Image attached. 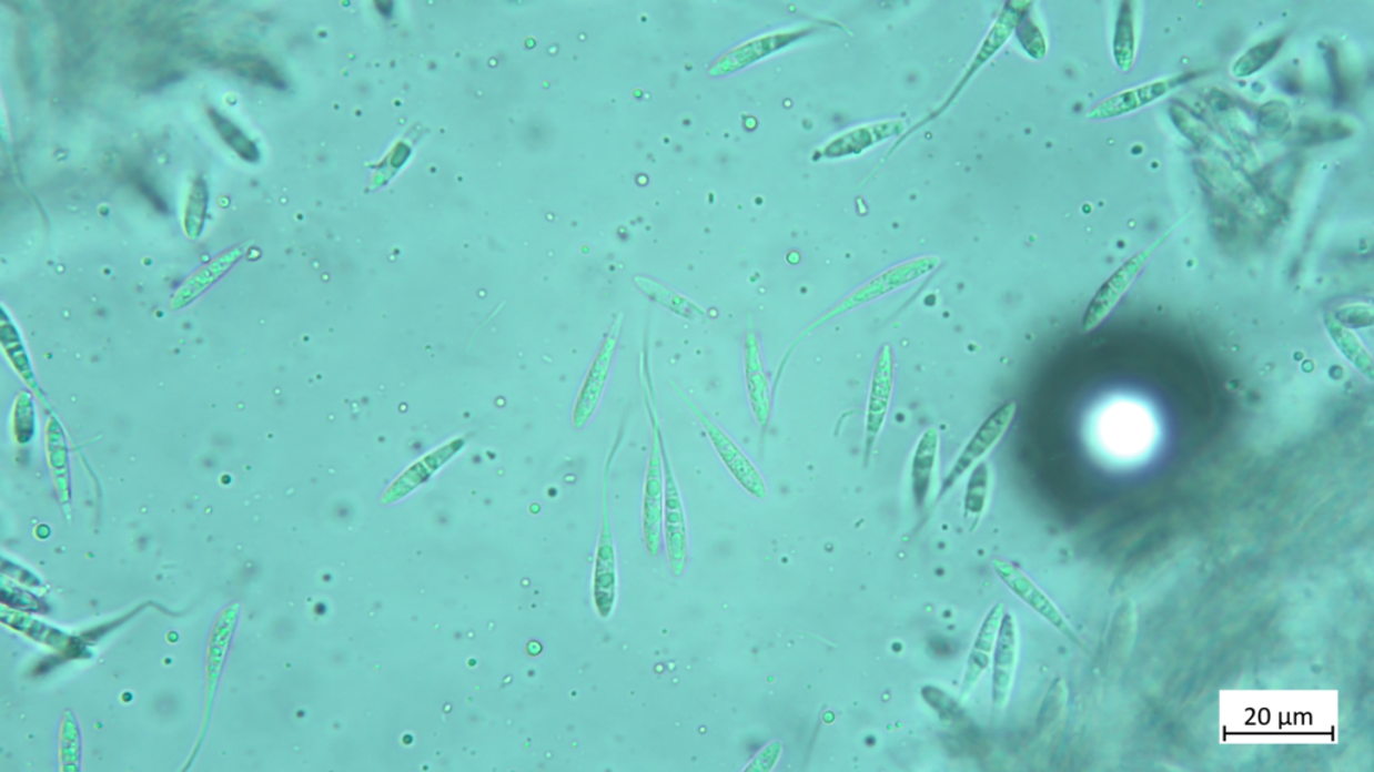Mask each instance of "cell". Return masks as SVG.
<instances>
[{"mask_svg": "<svg viewBox=\"0 0 1374 772\" xmlns=\"http://www.w3.org/2000/svg\"><path fill=\"white\" fill-rule=\"evenodd\" d=\"M1004 614V605L998 602L997 605H993L990 611H988L984 621H982L967 661V669L964 679H962L960 692L961 701H964L971 697V693L973 692L976 684L979 683L981 676L984 674L987 669L992 664L994 643H997L1000 623L1001 620H1003Z\"/></svg>", "mask_w": 1374, "mask_h": 772, "instance_id": "ba28073f", "label": "cell"}, {"mask_svg": "<svg viewBox=\"0 0 1374 772\" xmlns=\"http://www.w3.org/2000/svg\"><path fill=\"white\" fill-rule=\"evenodd\" d=\"M619 329L620 322L618 321V324H616L613 327L612 333L608 334L605 344L602 345L599 353H597L593 368H590L586 383H584V388L575 412V423L577 428H582L584 424L589 420L597 407V404L600 402L603 389H605L607 382L608 372L609 368H612L616 344H618Z\"/></svg>", "mask_w": 1374, "mask_h": 772, "instance_id": "9c48e42d", "label": "cell"}, {"mask_svg": "<svg viewBox=\"0 0 1374 772\" xmlns=\"http://www.w3.org/2000/svg\"><path fill=\"white\" fill-rule=\"evenodd\" d=\"M993 569L997 571V575L1000 577L1001 581H1003L1007 587L1011 589L1012 593L1017 595L1020 600L1029 605V607L1035 610L1038 614L1042 616L1044 620H1048L1051 626H1054L1058 630H1061L1064 636L1075 640L1074 632H1072L1068 621L1063 619L1061 611L1058 610L1055 605L1051 602L1050 598L1045 596L1043 591L1040 590L1037 585L1024 575L1023 571H1020L1017 566L1001 561V559H997V561L993 562Z\"/></svg>", "mask_w": 1374, "mask_h": 772, "instance_id": "8992f818", "label": "cell"}, {"mask_svg": "<svg viewBox=\"0 0 1374 772\" xmlns=\"http://www.w3.org/2000/svg\"><path fill=\"white\" fill-rule=\"evenodd\" d=\"M1328 331H1331V336L1340 346L1341 352H1344L1345 356L1350 358L1361 372L1366 373L1367 376L1372 377V364L1365 362L1366 353L1363 351V347H1361L1358 341H1356V337H1354L1352 333L1341 329V327L1335 324L1328 325Z\"/></svg>", "mask_w": 1374, "mask_h": 772, "instance_id": "d6986e66", "label": "cell"}, {"mask_svg": "<svg viewBox=\"0 0 1374 772\" xmlns=\"http://www.w3.org/2000/svg\"><path fill=\"white\" fill-rule=\"evenodd\" d=\"M988 482H990V469L987 463H980L969 478L964 500V522L971 532L976 530L984 514Z\"/></svg>", "mask_w": 1374, "mask_h": 772, "instance_id": "5bb4252c", "label": "cell"}, {"mask_svg": "<svg viewBox=\"0 0 1374 772\" xmlns=\"http://www.w3.org/2000/svg\"><path fill=\"white\" fill-rule=\"evenodd\" d=\"M895 379V358L889 345L879 351L875 375L871 379L868 417H866L865 461L868 463L875 449L879 433L888 415L889 403Z\"/></svg>", "mask_w": 1374, "mask_h": 772, "instance_id": "3957f363", "label": "cell"}, {"mask_svg": "<svg viewBox=\"0 0 1374 772\" xmlns=\"http://www.w3.org/2000/svg\"><path fill=\"white\" fill-rule=\"evenodd\" d=\"M133 182L138 185L139 191L144 193L148 201H150L153 205H156L160 211L165 210L166 204L163 202V199L160 197L158 191L152 189V185L148 183L144 177H141L138 173V176L133 179Z\"/></svg>", "mask_w": 1374, "mask_h": 772, "instance_id": "ffe728a7", "label": "cell"}, {"mask_svg": "<svg viewBox=\"0 0 1374 772\" xmlns=\"http://www.w3.org/2000/svg\"><path fill=\"white\" fill-rule=\"evenodd\" d=\"M1018 652L1019 636L1017 621H1014L1012 614L1006 613L1000 623L992 658V703L997 710H1003L1008 698H1010L1014 669H1017Z\"/></svg>", "mask_w": 1374, "mask_h": 772, "instance_id": "5b68a950", "label": "cell"}, {"mask_svg": "<svg viewBox=\"0 0 1374 772\" xmlns=\"http://www.w3.org/2000/svg\"><path fill=\"white\" fill-rule=\"evenodd\" d=\"M646 400L653 423V446L645 494V532L648 549H650L653 555H657L660 539V526H663L664 482L663 468H660V466H663V461H660V455H663L660 444H663V441H660V430L657 415H655L653 405L648 403L647 397Z\"/></svg>", "mask_w": 1374, "mask_h": 772, "instance_id": "277c9868", "label": "cell"}, {"mask_svg": "<svg viewBox=\"0 0 1374 772\" xmlns=\"http://www.w3.org/2000/svg\"><path fill=\"white\" fill-rule=\"evenodd\" d=\"M1185 75L1176 77V79L1151 83V85L1141 87L1139 89L1129 90V92L1112 96L1102 104L1098 105L1089 113L1090 119L1102 120L1112 119L1115 115H1121L1135 111V109L1151 104V102L1161 99L1162 95L1170 93L1171 90L1186 82Z\"/></svg>", "mask_w": 1374, "mask_h": 772, "instance_id": "30bf717a", "label": "cell"}, {"mask_svg": "<svg viewBox=\"0 0 1374 772\" xmlns=\"http://www.w3.org/2000/svg\"><path fill=\"white\" fill-rule=\"evenodd\" d=\"M1014 414H1017V403L1008 402L1000 405L997 410L992 412V414L986 418V421L981 424L978 430H976L972 439L969 440L967 447L962 450L958 460H956L954 466L950 469L946 480L942 482L939 497L937 498L941 499L942 497H946L947 492L952 490L961 476L964 475L976 461H979L982 456L990 453V450L997 446L1001 437H1003L1007 433L1008 427H1010Z\"/></svg>", "mask_w": 1374, "mask_h": 772, "instance_id": "6da1fadb", "label": "cell"}, {"mask_svg": "<svg viewBox=\"0 0 1374 772\" xmlns=\"http://www.w3.org/2000/svg\"><path fill=\"white\" fill-rule=\"evenodd\" d=\"M209 197L208 184L203 179L195 180L192 184L188 210H185V228L192 237L202 233L205 215H208Z\"/></svg>", "mask_w": 1374, "mask_h": 772, "instance_id": "e0dca14e", "label": "cell"}, {"mask_svg": "<svg viewBox=\"0 0 1374 772\" xmlns=\"http://www.w3.org/2000/svg\"><path fill=\"white\" fill-rule=\"evenodd\" d=\"M666 534L673 569L683 570L686 556V534L683 506H680L678 488L674 482L671 469L666 458Z\"/></svg>", "mask_w": 1374, "mask_h": 772, "instance_id": "8fae6325", "label": "cell"}, {"mask_svg": "<svg viewBox=\"0 0 1374 772\" xmlns=\"http://www.w3.org/2000/svg\"><path fill=\"white\" fill-rule=\"evenodd\" d=\"M1133 3L1123 2L1115 24L1114 58L1119 68L1127 72L1132 68L1135 51Z\"/></svg>", "mask_w": 1374, "mask_h": 772, "instance_id": "2e32d148", "label": "cell"}, {"mask_svg": "<svg viewBox=\"0 0 1374 772\" xmlns=\"http://www.w3.org/2000/svg\"><path fill=\"white\" fill-rule=\"evenodd\" d=\"M676 390L687 405V408H690L693 414L697 416L698 420L703 423L706 433L710 436V439L713 444H715L723 460L727 463L731 474L736 476L738 481H740L750 494H754L759 498L766 497V487H764V481L761 480L759 474H757L754 466L750 465L748 459H745L741 450L738 449L735 446V443L731 441L729 437L725 435L708 416H705L703 412L699 410L696 405L683 394V392L677 388Z\"/></svg>", "mask_w": 1374, "mask_h": 772, "instance_id": "52a82bcc", "label": "cell"}, {"mask_svg": "<svg viewBox=\"0 0 1374 772\" xmlns=\"http://www.w3.org/2000/svg\"><path fill=\"white\" fill-rule=\"evenodd\" d=\"M1281 38H1275L1269 42L1257 44L1245 53L1241 60L1235 63L1234 74L1237 77H1249L1261 70L1264 64L1269 63L1282 47Z\"/></svg>", "mask_w": 1374, "mask_h": 772, "instance_id": "ac0fdd59", "label": "cell"}, {"mask_svg": "<svg viewBox=\"0 0 1374 772\" xmlns=\"http://www.w3.org/2000/svg\"><path fill=\"white\" fill-rule=\"evenodd\" d=\"M209 118L210 121L213 122L218 134H220L224 143H226L231 150L238 154V156L249 161V163H256V161L260 160L259 146H256L254 141L250 139L240 126L235 125L233 121L224 118V115L214 111V109H210Z\"/></svg>", "mask_w": 1374, "mask_h": 772, "instance_id": "9a60e30c", "label": "cell"}, {"mask_svg": "<svg viewBox=\"0 0 1374 772\" xmlns=\"http://www.w3.org/2000/svg\"><path fill=\"white\" fill-rule=\"evenodd\" d=\"M1165 237L1166 236L1160 237V240L1153 242L1151 246L1140 251V253L1135 254L1133 257H1130L1127 263H1123V265L1117 270V272L1110 276L1107 282L1103 283V286L1098 290V293L1094 295V298L1091 299L1090 305L1087 308V313L1083 315L1082 331L1084 333L1095 329V327L1101 325V322L1108 317L1110 312H1112L1117 305V302L1121 299L1129 286L1132 285L1135 276H1138L1141 272V268L1144 267L1149 257H1151L1154 254V251L1158 250L1162 242L1165 241Z\"/></svg>", "mask_w": 1374, "mask_h": 772, "instance_id": "7a4b0ae2", "label": "cell"}, {"mask_svg": "<svg viewBox=\"0 0 1374 772\" xmlns=\"http://www.w3.org/2000/svg\"><path fill=\"white\" fill-rule=\"evenodd\" d=\"M615 565L612 532H609L607 508L605 506V526L600 538L596 565V602L600 613L607 614L614 602Z\"/></svg>", "mask_w": 1374, "mask_h": 772, "instance_id": "4fadbf2b", "label": "cell"}, {"mask_svg": "<svg viewBox=\"0 0 1374 772\" xmlns=\"http://www.w3.org/2000/svg\"><path fill=\"white\" fill-rule=\"evenodd\" d=\"M939 441V429L932 427L925 430L911 463V487L916 505L920 507L925 506L932 485Z\"/></svg>", "mask_w": 1374, "mask_h": 772, "instance_id": "7c38bea8", "label": "cell"}]
</instances>
